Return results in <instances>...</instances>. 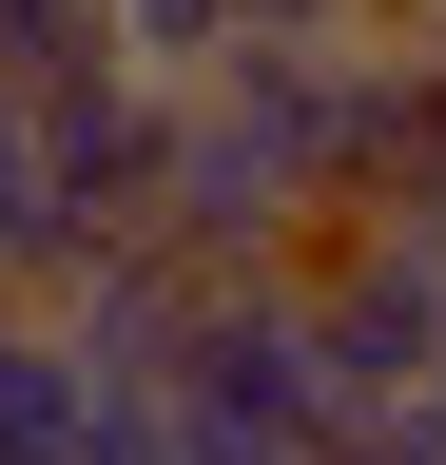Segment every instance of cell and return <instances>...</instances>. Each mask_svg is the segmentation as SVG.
Here are the masks:
<instances>
[{"mask_svg":"<svg viewBox=\"0 0 446 465\" xmlns=\"http://www.w3.org/2000/svg\"><path fill=\"white\" fill-rule=\"evenodd\" d=\"M408 58H427V78H446V0H408Z\"/></svg>","mask_w":446,"mask_h":465,"instance_id":"9","label":"cell"},{"mask_svg":"<svg viewBox=\"0 0 446 465\" xmlns=\"http://www.w3.org/2000/svg\"><path fill=\"white\" fill-rule=\"evenodd\" d=\"M78 427H97V388L59 369V330L0 311V465H78Z\"/></svg>","mask_w":446,"mask_h":465,"instance_id":"6","label":"cell"},{"mask_svg":"<svg viewBox=\"0 0 446 465\" xmlns=\"http://www.w3.org/2000/svg\"><path fill=\"white\" fill-rule=\"evenodd\" d=\"M97 0H0V97H59V78H97Z\"/></svg>","mask_w":446,"mask_h":465,"instance_id":"7","label":"cell"},{"mask_svg":"<svg viewBox=\"0 0 446 465\" xmlns=\"http://www.w3.org/2000/svg\"><path fill=\"white\" fill-rule=\"evenodd\" d=\"M97 232L59 213V174H39V97H0V311H59Z\"/></svg>","mask_w":446,"mask_h":465,"instance_id":"5","label":"cell"},{"mask_svg":"<svg viewBox=\"0 0 446 465\" xmlns=\"http://www.w3.org/2000/svg\"><path fill=\"white\" fill-rule=\"evenodd\" d=\"M39 174H59V213L117 252V232H155V174H175V78H59L39 97Z\"/></svg>","mask_w":446,"mask_h":465,"instance_id":"4","label":"cell"},{"mask_svg":"<svg viewBox=\"0 0 446 465\" xmlns=\"http://www.w3.org/2000/svg\"><path fill=\"white\" fill-rule=\"evenodd\" d=\"M292 311H311V369H330L350 427L408 407V388H446V252H408V232H311Z\"/></svg>","mask_w":446,"mask_h":465,"instance_id":"1","label":"cell"},{"mask_svg":"<svg viewBox=\"0 0 446 465\" xmlns=\"http://www.w3.org/2000/svg\"><path fill=\"white\" fill-rule=\"evenodd\" d=\"M175 407H194V427H253V446H292V465H330V446H350V407H330V369H311V311H292V272H233V291H194Z\"/></svg>","mask_w":446,"mask_h":465,"instance_id":"2","label":"cell"},{"mask_svg":"<svg viewBox=\"0 0 446 465\" xmlns=\"http://www.w3.org/2000/svg\"><path fill=\"white\" fill-rule=\"evenodd\" d=\"M330 465H446V388H408V407H369Z\"/></svg>","mask_w":446,"mask_h":465,"instance_id":"8","label":"cell"},{"mask_svg":"<svg viewBox=\"0 0 446 465\" xmlns=\"http://www.w3.org/2000/svg\"><path fill=\"white\" fill-rule=\"evenodd\" d=\"M194 252H155V232H117V252H78V291H59V311H39V330H59V369L97 388V407H155V388H175V349H194Z\"/></svg>","mask_w":446,"mask_h":465,"instance_id":"3","label":"cell"}]
</instances>
